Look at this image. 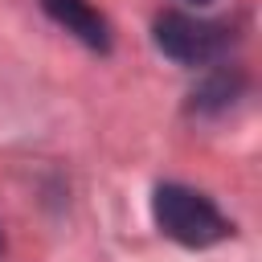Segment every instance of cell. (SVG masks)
<instances>
[{
    "mask_svg": "<svg viewBox=\"0 0 262 262\" xmlns=\"http://www.w3.org/2000/svg\"><path fill=\"white\" fill-rule=\"evenodd\" d=\"M151 217L160 233L184 250H209L225 237H233V221L196 188L188 184H156L151 192Z\"/></svg>",
    "mask_w": 262,
    "mask_h": 262,
    "instance_id": "6da1fadb",
    "label": "cell"
},
{
    "mask_svg": "<svg viewBox=\"0 0 262 262\" xmlns=\"http://www.w3.org/2000/svg\"><path fill=\"white\" fill-rule=\"evenodd\" d=\"M151 41L164 57L180 61V66H213L229 53L233 45V25L229 20H205L192 12H160L151 25Z\"/></svg>",
    "mask_w": 262,
    "mask_h": 262,
    "instance_id": "7a4b0ae2",
    "label": "cell"
},
{
    "mask_svg": "<svg viewBox=\"0 0 262 262\" xmlns=\"http://www.w3.org/2000/svg\"><path fill=\"white\" fill-rule=\"evenodd\" d=\"M41 8L66 33H74L86 49H94V53H106L111 49V25H106V16L90 0H41Z\"/></svg>",
    "mask_w": 262,
    "mask_h": 262,
    "instance_id": "3957f363",
    "label": "cell"
},
{
    "mask_svg": "<svg viewBox=\"0 0 262 262\" xmlns=\"http://www.w3.org/2000/svg\"><path fill=\"white\" fill-rule=\"evenodd\" d=\"M237 94H242V74L217 66V70H209V74L201 78V86L192 90V111H201V115H209V111H225Z\"/></svg>",
    "mask_w": 262,
    "mask_h": 262,
    "instance_id": "277c9868",
    "label": "cell"
},
{
    "mask_svg": "<svg viewBox=\"0 0 262 262\" xmlns=\"http://www.w3.org/2000/svg\"><path fill=\"white\" fill-rule=\"evenodd\" d=\"M188 4H209V0H188Z\"/></svg>",
    "mask_w": 262,
    "mask_h": 262,
    "instance_id": "5b68a950",
    "label": "cell"
},
{
    "mask_svg": "<svg viewBox=\"0 0 262 262\" xmlns=\"http://www.w3.org/2000/svg\"><path fill=\"white\" fill-rule=\"evenodd\" d=\"M0 250H4V233H0Z\"/></svg>",
    "mask_w": 262,
    "mask_h": 262,
    "instance_id": "8992f818",
    "label": "cell"
}]
</instances>
